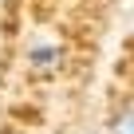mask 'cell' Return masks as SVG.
I'll return each instance as SVG.
<instances>
[{
  "instance_id": "7a4b0ae2",
  "label": "cell",
  "mask_w": 134,
  "mask_h": 134,
  "mask_svg": "<svg viewBox=\"0 0 134 134\" xmlns=\"http://www.w3.org/2000/svg\"><path fill=\"white\" fill-rule=\"evenodd\" d=\"M55 63H59V47H55V43H36V47H32V67L51 71Z\"/></svg>"
},
{
  "instance_id": "6da1fadb",
  "label": "cell",
  "mask_w": 134,
  "mask_h": 134,
  "mask_svg": "<svg viewBox=\"0 0 134 134\" xmlns=\"http://www.w3.org/2000/svg\"><path fill=\"white\" fill-rule=\"evenodd\" d=\"M107 134H134V107H130V103H122V107L110 114Z\"/></svg>"
}]
</instances>
